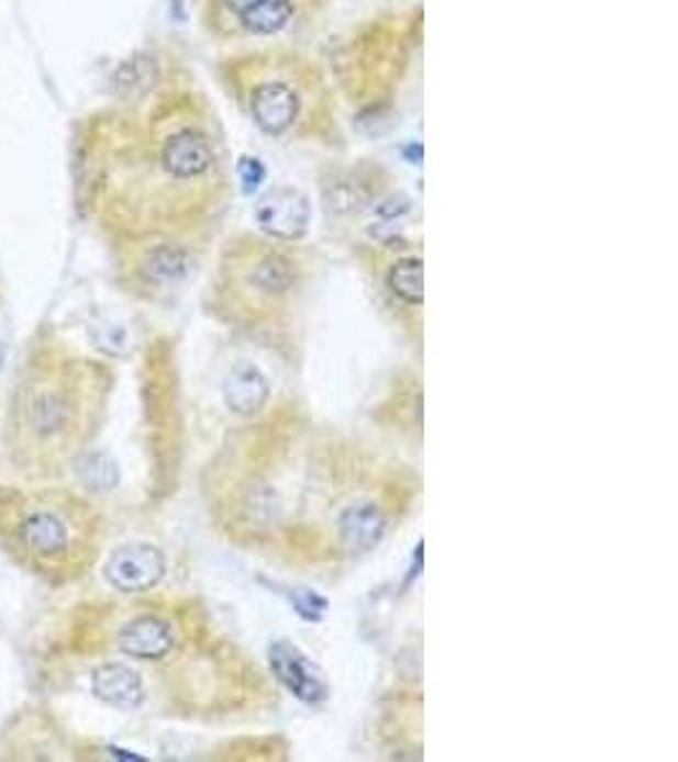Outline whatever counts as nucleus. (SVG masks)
Wrapping results in <instances>:
<instances>
[{
  "label": "nucleus",
  "instance_id": "1",
  "mask_svg": "<svg viewBox=\"0 0 678 762\" xmlns=\"http://www.w3.org/2000/svg\"><path fill=\"white\" fill-rule=\"evenodd\" d=\"M226 92L265 135L285 143H333L338 137L333 85L313 56L267 46L229 56Z\"/></svg>",
  "mask_w": 678,
  "mask_h": 762
},
{
  "label": "nucleus",
  "instance_id": "2",
  "mask_svg": "<svg viewBox=\"0 0 678 762\" xmlns=\"http://www.w3.org/2000/svg\"><path fill=\"white\" fill-rule=\"evenodd\" d=\"M331 0H207L211 29L224 38H273L315 21Z\"/></svg>",
  "mask_w": 678,
  "mask_h": 762
},
{
  "label": "nucleus",
  "instance_id": "3",
  "mask_svg": "<svg viewBox=\"0 0 678 762\" xmlns=\"http://www.w3.org/2000/svg\"><path fill=\"white\" fill-rule=\"evenodd\" d=\"M15 541L23 554L41 564L59 562L75 547L69 518L56 508H31L15 524Z\"/></svg>",
  "mask_w": 678,
  "mask_h": 762
},
{
  "label": "nucleus",
  "instance_id": "4",
  "mask_svg": "<svg viewBox=\"0 0 678 762\" xmlns=\"http://www.w3.org/2000/svg\"><path fill=\"white\" fill-rule=\"evenodd\" d=\"M163 574H166V557L158 547L145 541L114 549L104 564V580L118 593L127 595L148 593L163 580Z\"/></svg>",
  "mask_w": 678,
  "mask_h": 762
},
{
  "label": "nucleus",
  "instance_id": "5",
  "mask_svg": "<svg viewBox=\"0 0 678 762\" xmlns=\"http://www.w3.org/2000/svg\"><path fill=\"white\" fill-rule=\"evenodd\" d=\"M255 218L273 242H298L305 237L310 224L308 197L290 186L265 193L255 206Z\"/></svg>",
  "mask_w": 678,
  "mask_h": 762
},
{
  "label": "nucleus",
  "instance_id": "6",
  "mask_svg": "<svg viewBox=\"0 0 678 762\" xmlns=\"http://www.w3.org/2000/svg\"><path fill=\"white\" fill-rule=\"evenodd\" d=\"M269 669H273L275 679L300 702L321 704L329 696V684H325L321 669L288 640H277L269 648Z\"/></svg>",
  "mask_w": 678,
  "mask_h": 762
},
{
  "label": "nucleus",
  "instance_id": "7",
  "mask_svg": "<svg viewBox=\"0 0 678 762\" xmlns=\"http://www.w3.org/2000/svg\"><path fill=\"white\" fill-rule=\"evenodd\" d=\"M120 651L130 659L158 661L174 651V628L160 615H141L120 630Z\"/></svg>",
  "mask_w": 678,
  "mask_h": 762
},
{
  "label": "nucleus",
  "instance_id": "8",
  "mask_svg": "<svg viewBox=\"0 0 678 762\" xmlns=\"http://www.w3.org/2000/svg\"><path fill=\"white\" fill-rule=\"evenodd\" d=\"M226 407L240 417L263 412L269 402V381L255 363H236L224 379Z\"/></svg>",
  "mask_w": 678,
  "mask_h": 762
},
{
  "label": "nucleus",
  "instance_id": "9",
  "mask_svg": "<svg viewBox=\"0 0 678 762\" xmlns=\"http://www.w3.org/2000/svg\"><path fill=\"white\" fill-rule=\"evenodd\" d=\"M92 692L97 699L118 709H137L145 699L143 679L125 663H104L92 674Z\"/></svg>",
  "mask_w": 678,
  "mask_h": 762
},
{
  "label": "nucleus",
  "instance_id": "10",
  "mask_svg": "<svg viewBox=\"0 0 678 762\" xmlns=\"http://www.w3.org/2000/svg\"><path fill=\"white\" fill-rule=\"evenodd\" d=\"M141 270L153 285H178L191 270V255L176 242H163L145 253Z\"/></svg>",
  "mask_w": 678,
  "mask_h": 762
},
{
  "label": "nucleus",
  "instance_id": "11",
  "mask_svg": "<svg viewBox=\"0 0 678 762\" xmlns=\"http://www.w3.org/2000/svg\"><path fill=\"white\" fill-rule=\"evenodd\" d=\"M69 419V404L64 402L59 392L52 389H41L31 396L26 407V425L34 429L38 437L59 435Z\"/></svg>",
  "mask_w": 678,
  "mask_h": 762
},
{
  "label": "nucleus",
  "instance_id": "12",
  "mask_svg": "<svg viewBox=\"0 0 678 762\" xmlns=\"http://www.w3.org/2000/svg\"><path fill=\"white\" fill-rule=\"evenodd\" d=\"M389 293L404 305H422L424 300V267L414 255L397 257L387 272Z\"/></svg>",
  "mask_w": 678,
  "mask_h": 762
},
{
  "label": "nucleus",
  "instance_id": "13",
  "mask_svg": "<svg viewBox=\"0 0 678 762\" xmlns=\"http://www.w3.org/2000/svg\"><path fill=\"white\" fill-rule=\"evenodd\" d=\"M77 475L85 489L104 493V491L118 489L120 466L110 452L92 450V452H85V456L77 460Z\"/></svg>",
  "mask_w": 678,
  "mask_h": 762
},
{
  "label": "nucleus",
  "instance_id": "14",
  "mask_svg": "<svg viewBox=\"0 0 678 762\" xmlns=\"http://www.w3.org/2000/svg\"><path fill=\"white\" fill-rule=\"evenodd\" d=\"M3 356H5V351H3V344H0V363H3Z\"/></svg>",
  "mask_w": 678,
  "mask_h": 762
}]
</instances>
